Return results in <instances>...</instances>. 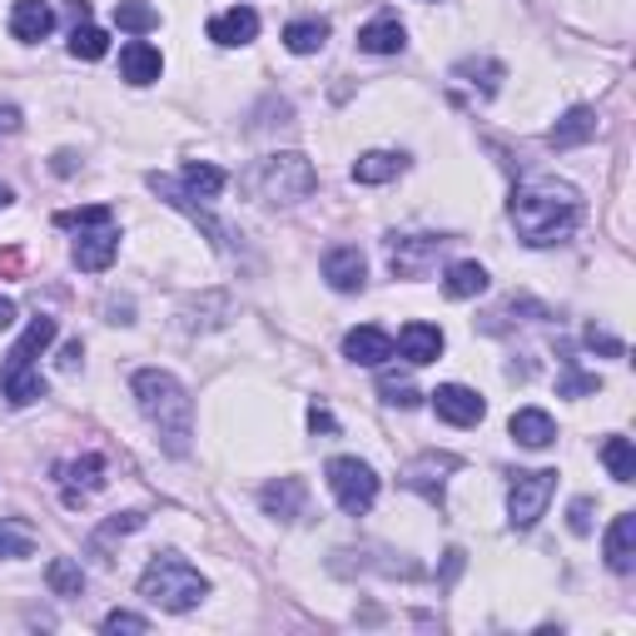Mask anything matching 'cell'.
Returning a JSON list of instances; mask_svg holds the SVG:
<instances>
[{
  "label": "cell",
  "mask_w": 636,
  "mask_h": 636,
  "mask_svg": "<svg viewBox=\"0 0 636 636\" xmlns=\"http://www.w3.org/2000/svg\"><path fill=\"white\" fill-rule=\"evenodd\" d=\"M507 214H512V229L527 248H552V244H562L576 229V219H582V194H576L566 179L532 174L512 189Z\"/></svg>",
  "instance_id": "1"
},
{
  "label": "cell",
  "mask_w": 636,
  "mask_h": 636,
  "mask_svg": "<svg viewBox=\"0 0 636 636\" xmlns=\"http://www.w3.org/2000/svg\"><path fill=\"white\" fill-rule=\"evenodd\" d=\"M105 50H109V35L99 25L80 20V25L70 30V55H75V60H105Z\"/></svg>",
  "instance_id": "30"
},
{
  "label": "cell",
  "mask_w": 636,
  "mask_h": 636,
  "mask_svg": "<svg viewBox=\"0 0 636 636\" xmlns=\"http://www.w3.org/2000/svg\"><path fill=\"white\" fill-rule=\"evenodd\" d=\"M99 626H105L109 636H119V632H135V636H139V632H149V616H135V612H109Z\"/></svg>",
  "instance_id": "35"
},
{
  "label": "cell",
  "mask_w": 636,
  "mask_h": 636,
  "mask_svg": "<svg viewBox=\"0 0 636 636\" xmlns=\"http://www.w3.org/2000/svg\"><path fill=\"white\" fill-rule=\"evenodd\" d=\"M10 199H15V194H10V184H0V209H6Z\"/></svg>",
  "instance_id": "43"
},
{
  "label": "cell",
  "mask_w": 636,
  "mask_h": 636,
  "mask_svg": "<svg viewBox=\"0 0 636 636\" xmlns=\"http://www.w3.org/2000/svg\"><path fill=\"white\" fill-rule=\"evenodd\" d=\"M60 229H95V224H115V209L109 204H85V209H60L55 214Z\"/></svg>",
  "instance_id": "32"
},
{
  "label": "cell",
  "mask_w": 636,
  "mask_h": 636,
  "mask_svg": "<svg viewBox=\"0 0 636 636\" xmlns=\"http://www.w3.org/2000/svg\"><path fill=\"white\" fill-rule=\"evenodd\" d=\"M586 348H602V353H612V358H622L626 353V343H622V338H612V333H606V328H586Z\"/></svg>",
  "instance_id": "37"
},
{
  "label": "cell",
  "mask_w": 636,
  "mask_h": 636,
  "mask_svg": "<svg viewBox=\"0 0 636 636\" xmlns=\"http://www.w3.org/2000/svg\"><path fill=\"white\" fill-rule=\"evenodd\" d=\"M378 393L388 398V403H398V407H413L417 403V388H413V378H398L393 368H383V373H378Z\"/></svg>",
  "instance_id": "33"
},
{
  "label": "cell",
  "mask_w": 636,
  "mask_h": 636,
  "mask_svg": "<svg viewBox=\"0 0 636 636\" xmlns=\"http://www.w3.org/2000/svg\"><path fill=\"white\" fill-rule=\"evenodd\" d=\"M324 278L328 288H338V294H358V288L368 284V258L358 254L353 244H338L324 254Z\"/></svg>",
  "instance_id": "12"
},
{
  "label": "cell",
  "mask_w": 636,
  "mask_h": 636,
  "mask_svg": "<svg viewBox=\"0 0 636 636\" xmlns=\"http://www.w3.org/2000/svg\"><path fill=\"white\" fill-rule=\"evenodd\" d=\"M447 239L437 234H403V239H388V268H393V278H423L427 264H437V254H443Z\"/></svg>",
  "instance_id": "8"
},
{
  "label": "cell",
  "mask_w": 636,
  "mask_h": 636,
  "mask_svg": "<svg viewBox=\"0 0 636 636\" xmlns=\"http://www.w3.org/2000/svg\"><path fill=\"white\" fill-rule=\"evenodd\" d=\"M602 463L612 467L616 483H636V453H632V443H626V437H606V443H602Z\"/></svg>",
  "instance_id": "31"
},
{
  "label": "cell",
  "mask_w": 636,
  "mask_h": 636,
  "mask_svg": "<svg viewBox=\"0 0 636 636\" xmlns=\"http://www.w3.org/2000/svg\"><path fill=\"white\" fill-rule=\"evenodd\" d=\"M552 492H556V473H547V467H537V473H517V477H512V487H507V517H512L517 532L537 527V517L547 512Z\"/></svg>",
  "instance_id": "7"
},
{
  "label": "cell",
  "mask_w": 636,
  "mask_h": 636,
  "mask_svg": "<svg viewBox=\"0 0 636 636\" xmlns=\"http://www.w3.org/2000/svg\"><path fill=\"white\" fill-rule=\"evenodd\" d=\"M447 473H457V457H437V453H427V457H417V463L407 467L403 483L413 487V492H423L427 502H443V483H447Z\"/></svg>",
  "instance_id": "15"
},
{
  "label": "cell",
  "mask_w": 636,
  "mask_h": 636,
  "mask_svg": "<svg viewBox=\"0 0 636 636\" xmlns=\"http://www.w3.org/2000/svg\"><path fill=\"white\" fill-rule=\"evenodd\" d=\"M343 358H348V363H363V368H383L388 358H393V333H388V328H378V324L348 328Z\"/></svg>",
  "instance_id": "11"
},
{
  "label": "cell",
  "mask_w": 636,
  "mask_h": 636,
  "mask_svg": "<svg viewBox=\"0 0 636 636\" xmlns=\"http://www.w3.org/2000/svg\"><path fill=\"white\" fill-rule=\"evenodd\" d=\"M433 413L443 417V423H453V427H477V423H483V413H487V403L473 393V388L443 383L433 393Z\"/></svg>",
  "instance_id": "10"
},
{
  "label": "cell",
  "mask_w": 636,
  "mask_h": 636,
  "mask_svg": "<svg viewBox=\"0 0 636 636\" xmlns=\"http://www.w3.org/2000/svg\"><path fill=\"white\" fill-rule=\"evenodd\" d=\"M576 393H596V373H566L562 378V398H576Z\"/></svg>",
  "instance_id": "38"
},
{
  "label": "cell",
  "mask_w": 636,
  "mask_h": 636,
  "mask_svg": "<svg viewBox=\"0 0 636 636\" xmlns=\"http://www.w3.org/2000/svg\"><path fill=\"white\" fill-rule=\"evenodd\" d=\"M606 566L616 576H626L636 566V517L632 512H616L612 527H606Z\"/></svg>",
  "instance_id": "18"
},
{
  "label": "cell",
  "mask_w": 636,
  "mask_h": 636,
  "mask_svg": "<svg viewBox=\"0 0 636 636\" xmlns=\"http://www.w3.org/2000/svg\"><path fill=\"white\" fill-rule=\"evenodd\" d=\"M119 254V234L115 224H95V229H80L75 239V268H85V274H99V268H109Z\"/></svg>",
  "instance_id": "13"
},
{
  "label": "cell",
  "mask_w": 636,
  "mask_h": 636,
  "mask_svg": "<svg viewBox=\"0 0 636 636\" xmlns=\"http://www.w3.org/2000/svg\"><path fill=\"white\" fill-rule=\"evenodd\" d=\"M324 473H328V492L338 497V507L348 517H363L378 502V473L368 463H358V457H333Z\"/></svg>",
  "instance_id": "6"
},
{
  "label": "cell",
  "mask_w": 636,
  "mask_h": 636,
  "mask_svg": "<svg viewBox=\"0 0 636 636\" xmlns=\"http://www.w3.org/2000/svg\"><path fill=\"white\" fill-rule=\"evenodd\" d=\"M20 135V109L15 105H0V139Z\"/></svg>",
  "instance_id": "40"
},
{
  "label": "cell",
  "mask_w": 636,
  "mask_h": 636,
  "mask_svg": "<svg viewBox=\"0 0 636 636\" xmlns=\"http://www.w3.org/2000/svg\"><path fill=\"white\" fill-rule=\"evenodd\" d=\"M398 348H403V358L413 368H423V363H433V358L443 353V328L413 318V324H403V333H398Z\"/></svg>",
  "instance_id": "22"
},
{
  "label": "cell",
  "mask_w": 636,
  "mask_h": 636,
  "mask_svg": "<svg viewBox=\"0 0 636 636\" xmlns=\"http://www.w3.org/2000/svg\"><path fill=\"white\" fill-rule=\"evenodd\" d=\"M50 343H55V318L40 314V318H30V328L15 338V348H10L6 368H0V388H6V398L15 407L40 403V398H45V378L35 373V358L45 353Z\"/></svg>",
  "instance_id": "4"
},
{
  "label": "cell",
  "mask_w": 636,
  "mask_h": 636,
  "mask_svg": "<svg viewBox=\"0 0 636 636\" xmlns=\"http://www.w3.org/2000/svg\"><path fill=\"white\" fill-rule=\"evenodd\" d=\"M135 398H139V413L149 417V427L159 433L169 457H184L189 453V437H194V398L184 393L174 373L165 368H139L135 373Z\"/></svg>",
  "instance_id": "2"
},
{
  "label": "cell",
  "mask_w": 636,
  "mask_h": 636,
  "mask_svg": "<svg viewBox=\"0 0 636 636\" xmlns=\"http://www.w3.org/2000/svg\"><path fill=\"white\" fill-rule=\"evenodd\" d=\"M15 324V298H0V328Z\"/></svg>",
  "instance_id": "41"
},
{
  "label": "cell",
  "mask_w": 636,
  "mask_h": 636,
  "mask_svg": "<svg viewBox=\"0 0 636 636\" xmlns=\"http://www.w3.org/2000/svg\"><path fill=\"white\" fill-rule=\"evenodd\" d=\"M324 40H328V20H294V25H284V45L294 55H314V50H324Z\"/></svg>",
  "instance_id": "27"
},
{
  "label": "cell",
  "mask_w": 636,
  "mask_h": 636,
  "mask_svg": "<svg viewBox=\"0 0 636 636\" xmlns=\"http://www.w3.org/2000/svg\"><path fill=\"white\" fill-rule=\"evenodd\" d=\"M115 25L129 30V35H145V30L159 25V10L145 6V0H115Z\"/></svg>",
  "instance_id": "29"
},
{
  "label": "cell",
  "mask_w": 636,
  "mask_h": 636,
  "mask_svg": "<svg viewBox=\"0 0 636 636\" xmlns=\"http://www.w3.org/2000/svg\"><path fill=\"white\" fill-rule=\"evenodd\" d=\"M308 427H314V433H338L333 413H328L324 403H314V407H308Z\"/></svg>",
  "instance_id": "39"
},
{
  "label": "cell",
  "mask_w": 636,
  "mask_h": 636,
  "mask_svg": "<svg viewBox=\"0 0 636 636\" xmlns=\"http://www.w3.org/2000/svg\"><path fill=\"white\" fill-rule=\"evenodd\" d=\"M483 288H487V268L473 264V258L453 264V268H447V278H443V294L447 298H477Z\"/></svg>",
  "instance_id": "26"
},
{
  "label": "cell",
  "mask_w": 636,
  "mask_h": 636,
  "mask_svg": "<svg viewBox=\"0 0 636 636\" xmlns=\"http://www.w3.org/2000/svg\"><path fill=\"white\" fill-rule=\"evenodd\" d=\"M403 165H407V159L393 155V149H368V155H358L353 179H358V184H388V179L403 174Z\"/></svg>",
  "instance_id": "25"
},
{
  "label": "cell",
  "mask_w": 636,
  "mask_h": 636,
  "mask_svg": "<svg viewBox=\"0 0 636 636\" xmlns=\"http://www.w3.org/2000/svg\"><path fill=\"white\" fill-rule=\"evenodd\" d=\"M403 45H407V30L398 15H378L358 30V50H363V55H398Z\"/></svg>",
  "instance_id": "21"
},
{
  "label": "cell",
  "mask_w": 636,
  "mask_h": 636,
  "mask_svg": "<svg viewBox=\"0 0 636 636\" xmlns=\"http://www.w3.org/2000/svg\"><path fill=\"white\" fill-rule=\"evenodd\" d=\"M254 35H258V10H248V6H234V10H224V15L209 20V40L224 45V50L248 45Z\"/></svg>",
  "instance_id": "17"
},
{
  "label": "cell",
  "mask_w": 636,
  "mask_h": 636,
  "mask_svg": "<svg viewBox=\"0 0 636 636\" xmlns=\"http://www.w3.org/2000/svg\"><path fill=\"white\" fill-rule=\"evenodd\" d=\"M258 502H264L268 517H278V522H294V517H304L308 487H304V477H278V483H268L264 492H258Z\"/></svg>",
  "instance_id": "14"
},
{
  "label": "cell",
  "mask_w": 636,
  "mask_h": 636,
  "mask_svg": "<svg viewBox=\"0 0 636 636\" xmlns=\"http://www.w3.org/2000/svg\"><path fill=\"white\" fill-rule=\"evenodd\" d=\"M507 433H512V443L532 447V453H542V447L556 443V423H552V413H542V407H517Z\"/></svg>",
  "instance_id": "16"
},
{
  "label": "cell",
  "mask_w": 636,
  "mask_h": 636,
  "mask_svg": "<svg viewBox=\"0 0 636 636\" xmlns=\"http://www.w3.org/2000/svg\"><path fill=\"white\" fill-rule=\"evenodd\" d=\"M592 135H596V109L576 105V109H566L552 129H547V145H552V149H576V145H586Z\"/></svg>",
  "instance_id": "23"
},
{
  "label": "cell",
  "mask_w": 636,
  "mask_h": 636,
  "mask_svg": "<svg viewBox=\"0 0 636 636\" xmlns=\"http://www.w3.org/2000/svg\"><path fill=\"white\" fill-rule=\"evenodd\" d=\"M80 363V343H65V353H60V368H65V373H70V368H75Z\"/></svg>",
  "instance_id": "42"
},
{
  "label": "cell",
  "mask_w": 636,
  "mask_h": 636,
  "mask_svg": "<svg viewBox=\"0 0 636 636\" xmlns=\"http://www.w3.org/2000/svg\"><path fill=\"white\" fill-rule=\"evenodd\" d=\"M566 527H572L576 537H586V532H592V497H576V502H572V512H566Z\"/></svg>",
  "instance_id": "36"
},
{
  "label": "cell",
  "mask_w": 636,
  "mask_h": 636,
  "mask_svg": "<svg viewBox=\"0 0 636 636\" xmlns=\"http://www.w3.org/2000/svg\"><path fill=\"white\" fill-rule=\"evenodd\" d=\"M248 189L258 199H268V204H298V199H308L318 189V169L304 155L284 149V155L258 159L254 174H248Z\"/></svg>",
  "instance_id": "5"
},
{
  "label": "cell",
  "mask_w": 636,
  "mask_h": 636,
  "mask_svg": "<svg viewBox=\"0 0 636 636\" xmlns=\"http://www.w3.org/2000/svg\"><path fill=\"white\" fill-rule=\"evenodd\" d=\"M179 189H184L189 199H199V204H214V199L229 189V174H224L219 165H204V159H199V165H184V174H179Z\"/></svg>",
  "instance_id": "24"
},
{
  "label": "cell",
  "mask_w": 636,
  "mask_h": 636,
  "mask_svg": "<svg viewBox=\"0 0 636 636\" xmlns=\"http://www.w3.org/2000/svg\"><path fill=\"white\" fill-rule=\"evenodd\" d=\"M45 586L55 596H80L85 592V572H80V562H70V556H55V562L45 566Z\"/></svg>",
  "instance_id": "28"
},
{
  "label": "cell",
  "mask_w": 636,
  "mask_h": 636,
  "mask_svg": "<svg viewBox=\"0 0 636 636\" xmlns=\"http://www.w3.org/2000/svg\"><path fill=\"white\" fill-rule=\"evenodd\" d=\"M50 30H55V10H50L45 0H15V10H10V35L35 45V40H45Z\"/></svg>",
  "instance_id": "19"
},
{
  "label": "cell",
  "mask_w": 636,
  "mask_h": 636,
  "mask_svg": "<svg viewBox=\"0 0 636 636\" xmlns=\"http://www.w3.org/2000/svg\"><path fill=\"white\" fill-rule=\"evenodd\" d=\"M139 596L159 612H194L199 602L209 596V576L199 566H189L179 552H155L149 566L139 572Z\"/></svg>",
  "instance_id": "3"
},
{
  "label": "cell",
  "mask_w": 636,
  "mask_h": 636,
  "mask_svg": "<svg viewBox=\"0 0 636 636\" xmlns=\"http://www.w3.org/2000/svg\"><path fill=\"white\" fill-rule=\"evenodd\" d=\"M159 70H165V55H159L149 40H129V45L119 50V75H125L129 85H155Z\"/></svg>",
  "instance_id": "20"
},
{
  "label": "cell",
  "mask_w": 636,
  "mask_h": 636,
  "mask_svg": "<svg viewBox=\"0 0 636 636\" xmlns=\"http://www.w3.org/2000/svg\"><path fill=\"white\" fill-rule=\"evenodd\" d=\"M30 552H35V537L15 522H0V556H6V562H20V556H30Z\"/></svg>",
  "instance_id": "34"
},
{
  "label": "cell",
  "mask_w": 636,
  "mask_h": 636,
  "mask_svg": "<svg viewBox=\"0 0 636 636\" xmlns=\"http://www.w3.org/2000/svg\"><path fill=\"white\" fill-rule=\"evenodd\" d=\"M105 487V457L99 453H85L75 463L60 467V492H65V507H80L85 497H95Z\"/></svg>",
  "instance_id": "9"
}]
</instances>
